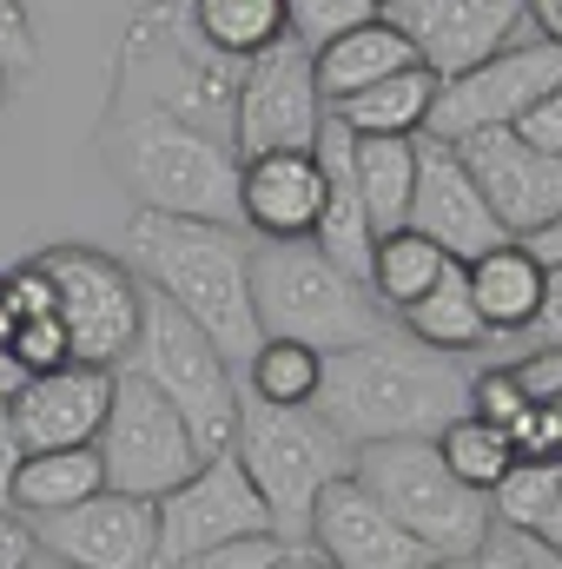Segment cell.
<instances>
[{
  "label": "cell",
  "instance_id": "18",
  "mask_svg": "<svg viewBox=\"0 0 562 569\" xmlns=\"http://www.w3.org/2000/svg\"><path fill=\"white\" fill-rule=\"evenodd\" d=\"M113 405V371L100 365H60L47 378H20L7 391V418L20 450H67V443H93Z\"/></svg>",
  "mask_w": 562,
  "mask_h": 569
},
{
  "label": "cell",
  "instance_id": "4",
  "mask_svg": "<svg viewBox=\"0 0 562 569\" xmlns=\"http://www.w3.org/2000/svg\"><path fill=\"white\" fill-rule=\"evenodd\" d=\"M351 477L418 537L436 563H470L490 543V497L456 483L436 457L430 437H391V443H358Z\"/></svg>",
  "mask_w": 562,
  "mask_h": 569
},
{
  "label": "cell",
  "instance_id": "45",
  "mask_svg": "<svg viewBox=\"0 0 562 569\" xmlns=\"http://www.w3.org/2000/svg\"><path fill=\"white\" fill-rule=\"evenodd\" d=\"M523 246H530V252H536L543 266H562V219H556V226H543V232H530Z\"/></svg>",
  "mask_w": 562,
  "mask_h": 569
},
{
  "label": "cell",
  "instance_id": "17",
  "mask_svg": "<svg viewBox=\"0 0 562 569\" xmlns=\"http://www.w3.org/2000/svg\"><path fill=\"white\" fill-rule=\"evenodd\" d=\"M384 20L418 47V67L450 80L510 47V33L523 27V0H398L384 7Z\"/></svg>",
  "mask_w": 562,
  "mask_h": 569
},
{
  "label": "cell",
  "instance_id": "28",
  "mask_svg": "<svg viewBox=\"0 0 562 569\" xmlns=\"http://www.w3.org/2000/svg\"><path fill=\"white\" fill-rule=\"evenodd\" d=\"M318 378H324V351H311L298 338H259V351L245 358V398H259V405L304 411L318 398Z\"/></svg>",
  "mask_w": 562,
  "mask_h": 569
},
{
  "label": "cell",
  "instance_id": "47",
  "mask_svg": "<svg viewBox=\"0 0 562 569\" xmlns=\"http://www.w3.org/2000/svg\"><path fill=\"white\" fill-rule=\"evenodd\" d=\"M13 325H20V318H13V305H7V272H0V358H7V338H13Z\"/></svg>",
  "mask_w": 562,
  "mask_h": 569
},
{
  "label": "cell",
  "instance_id": "23",
  "mask_svg": "<svg viewBox=\"0 0 562 569\" xmlns=\"http://www.w3.org/2000/svg\"><path fill=\"white\" fill-rule=\"evenodd\" d=\"M100 490H107V470H100V450H93V443L27 450L20 470H13V497H7V510H20V517H47V510L80 503V497H100Z\"/></svg>",
  "mask_w": 562,
  "mask_h": 569
},
{
  "label": "cell",
  "instance_id": "7",
  "mask_svg": "<svg viewBox=\"0 0 562 569\" xmlns=\"http://www.w3.org/2000/svg\"><path fill=\"white\" fill-rule=\"evenodd\" d=\"M127 371H140L145 385L185 418L199 457H219L232 450V430H239V385H232V358L179 311L165 305L159 291H145L140 311V338L127 351Z\"/></svg>",
  "mask_w": 562,
  "mask_h": 569
},
{
  "label": "cell",
  "instance_id": "29",
  "mask_svg": "<svg viewBox=\"0 0 562 569\" xmlns=\"http://www.w3.org/2000/svg\"><path fill=\"white\" fill-rule=\"evenodd\" d=\"M436 443V457H443V470L456 477V483H470L476 497H490L496 483H503V470L516 463V443H510V430L503 425H483V418H450V425L430 437Z\"/></svg>",
  "mask_w": 562,
  "mask_h": 569
},
{
  "label": "cell",
  "instance_id": "10",
  "mask_svg": "<svg viewBox=\"0 0 562 569\" xmlns=\"http://www.w3.org/2000/svg\"><path fill=\"white\" fill-rule=\"evenodd\" d=\"M245 537H279L265 497L252 490V477L239 470L232 450L205 457L185 483H172L165 497H152V569L245 543Z\"/></svg>",
  "mask_w": 562,
  "mask_h": 569
},
{
  "label": "cell",
  "instance_id": "51",
  "mask_svg": "<svg viewBox=\"0 0 562 569\" xmlns=\"http://www.w3.org/2000/svg\"><path fill=\"white\" fill-rule=\"evenodd\" d=\"M423 569H463V563H423Z\"/></svg>",
  "mask_w": 562,
  "mask_h": 569
},
{
  "label": "cell",
  "instance_id": "5",
  "mask_svg": "<svg viewBox=\"0 0 562 569\" xmlns=\"http://www.w3.org/2000/svg\"><path fill=\"white\" fill-rule=\"evenodd\" d=\"M252 311L259 338H298L311 351H344L384 331L378 298L358 279H344L311 239L252 246Z\"/></svg>",
  "mask_w": 562,
  "mask_h": 569
},
{
  "label": "cell",
  "instance_id": "39",
  "mask_svg": "<svg viewBox=\"0 0 562 569\" xmlns=\"http://www.w3.org/2000/svg\"><path fill=\"white\" fill-rule=\"evenodd\" d=\"M530 338H536V345H562V266L543 272V305H536V318H530Z\"/></svg>",
  "mask_w": 562,
  "mask_h": 569
},
{
  "label": "cell",
  "instance_id": "1",
  "mask_svg": "<svg viewBox=\"0 0 562 569\" xmlns=\"http://www.w3.org/2000/svg\"><path fill=\"white\" fill-rule=\"evenodd\" d=\"M463 398H470V371L456 358L384 325L364 345L324 351L311 411L358 450V443H391V437H436L450 418H463Z\"/></svg>",
  "mask_w": 562,
  "mask_h": 569
},
{
  "label": "cell",
  "instance_id": "16",
  "mask_svg": "<svg viewBox=\"0 0 562 569\" xmlns=\"http://www.w3.org/2000/svg\"><path fill=\"white\" fill-rule=\"evenodd\" d=\"M33 543L73 569H152V497H80L67 510L27 517Z\"/></svg>",
  "mask_w": 562,
  "mask_h": 569
},
{
  "label": "cell",
  "instance_id": "13",
  "mask_svg": "<svg viewBox=\"0 0 562 569\" xmlns=\"http://www.w3.org/2000/svg\"><path fill=\"white\" fill-rule=\"evenodd\" d=\"M304 543H311V557L324 569H423V563H436L358 477H331L311 497Z\"/></svg>",
  "mask_w": 562,
  "mask_h": 569
},
{
  "label": "cell",
  "instance_id": "20",
  "mask_svg": "<svg viewBox=\"0 0 562 569\" xmlns=\"http://www.w3.org/2000/svg\"><path fill=\"white\" fill-rule=\"evenodd\" d=\"M543 272H550V266H543L523 239H503V246H490L483 259L463 266L470 305H476V318L490 325V338L530 331V318H536V305H543Z\"/></svg>",
  "mask_w": 562,
  "mask_h": 569
},
{
  "label": "cell",
  "instance_id": "33",
  "mask_svg": "<svg viewBox=\"0 0 562 569\" xmlns=\"http://www.w3.org/2000/svg\"><path fill=\"white\" fill-rule=\"evenodd\" d=\"M463 411L483 418V425H503V430L516 425V418L530 411V398H523V385H516V365H490V371H476Z\"/></svg>",
  "mask_w": 562,
  "mask_h": 569
},
{
  "label": "cell",
  "instance_id": "50",
  "mask_svg": "<svg viewBox=\"0 0 562 569\" xmlns=\"http://www.w3.org/2000/svg\"><path fill=\"white\" fill-rule=\"evenodd\" d=\"M0 107H7V73H0Z\"/></svg>",
  "mask_w": 562,
  "mask_h": 569
},
{
  "label": "cell",
  "instance_id": "52",
  "mask_svg": "<svg viewBox=\"0 0 562 569\" xmlns=\"http://www.w3.org/2000/svg\"><path fill=\"white\" fill-rule=\"evenodd\" d=\"M384 7H398V0H378V13H384Z\"/></svg>",
  "mask_w": 562,
  "mask_h": 569
},
{
  "label": "cell",
  "instance_id": "22",
  "mask_svg": "<svg viewBox=\"0 0 562 569\" xmlns=\"http://www.w3.org/2000/svg\"><path fill=\"white\" fill-rule=\"evenodd\" d=\"M430 100H436V73L430 67H404V73L338 100L331 120H344L358 140H418L423 120H430Z\"/></svg>",
  "mask_w": 562,
  "mask_h": 569
},
{
  "label": "cell",
  "instance_id": "34",
  "mask_svg": "<svg viewBox=\"0 0 562 569\" xmlns=\"http://www.w3.org/2000/svg\"><path fill=\"white\" fill-rule=\"evenodd\" d=\"M40 67V40H33V20L20 0H0V73H33Z\"/></svg>",
  "mask_w": 562,
  "mask_h": 569
},
{
  "label": "cell",
  "instance_id": "26",
  "mask_svg": "<svg viewBox=\"0 0 562 569\" xmlns=\"http://www.w3.org/2000/svg\"><path fill=\"white\" fill-rule=\"evenodd\" d=\"M351 172H358L371 226L398 232L411 212V186H418V140H358L351 133Z\"/></svg>",
  "mask_w": 562,
  "mask_h": 569
},
{
  "label": "cell",
  "instance_id": "11",
  "mask_svg": "<svg viewBox=\"0 0 562 569\" xmlns=\"http://www.w3.org/2000/svg\"><path fill=\"white\" fill-rule=\"evenodd\" d=\"M324 93L311 80V53L298 40H279L272 53L239 67L232 87V120H225V146L232 159H259V152H311L324 133Z\"/></svg>",
  "mask_w": 562,
  "mask_h": 569
},
{
  "label": "cell",
  "instance_id": "21",
  "mask_svg": "<svg viewBox=\"0 0 562 569\" xmlns=\"http://www.w3.org/2000/svg\"><path fill=\"white\" fill-rule=\"evenodd\" d=\"M404 67H418V47H411L384 13L364 20V27H351V33H338V40H324V47L311 53V80H318L324 107H338V100H351V93H364V87L404 73Z\"/></svg>",
  "mask_w": 562,
  "mask_h": 569
},
{
  "label": "cell",
  "instance_id": "42",
  "mask_svg": "<svg viewBox=\"0 0 562 569\" xmlns=\"http://www.w3.org/2000/svg\"><path fill=\"white\" fill-rule=\"evenodd\" d=\"M530 543H536V550H550V557H562V490H556V503L543 510V523L530 530Z\"/></svg>",
  "mask_w": 562,
  "mask_h": 569
},
{
  "label": "cell",
  "instance_id": "27",
  "mask_svg": "<svg viewBox=\"0 0 562 569\" xmlns=\"http://www.w3.org/2000/svg\"><path fill=\"white\" fill-rule=\"evenodd\" d=\"M443 266H450V252H443V246H430L423 232L398 226V232H378V246H371V272H364V291H371L378 305L404 311V305H418L423 291L443 279Z\"/></svg>",
  "mask_w": 562,
  "mask_h": 569
},
{
  "label": "cell",
  "instance_id": "12",
  "mask_svg": "<svg viewBox=\"0 0 562 569\" xmlns=\"http://www.w3.org/2000/svg\"><path fill=\"white\" fill-rule=\"evenodd\" d=\"M556 87H562V47H550V40L503 47V53H490L483 67L436 80V100H430L423 133L443 140V146H456V140H470V133H483V127H510L530 100H543V93H556Z\"/></svg>",
  "mask_w": 562,
  "mask_h": 569
},
{
  "label": "cell",
  "instance_id": "44",
  "mask_svg": "<svg viewBox=\"0 0 562 569\" xmlns=\"http://www.w3.org/2000/svg\"><path fill=\"white\" fill-rule=\"evenodd\" d=\"M463 569H530V550H496V543H483Z\"/></svg>",
  "mask_w": 562,
  "mask_h": 569
},
{
  "label": "cell",
  "instance_id": "9",
  "mask_svg": "<svg viewBox=\"0 0 562 569\" xmlns=\"http://www.w3.org/2000/svg\"><path fill=\"white\" fill-rule=\"evenodd\" d=\"M93 450H100L107 490H120V497H165L172 483H185L205 463L185 418L127 365L113 371V405H107V425L93 437Z\"/></svg>",
  "mask_w": 562,
  "mask_h": 569
},
{
  "label": "cell",
  "instance_id": "8",
  "mask_svg": "<svg viewBox=\"0 0 562 569\" xmlns=\"http://www.w3.org/2000/svg\"><path fill=\"white\" fill-rule=\"evenodd\" d=\"M33 266L60 291V325L73 338V365L120 371L145 311V284L133 279V266L113 252H93V246H47V252H33Z\"/></svg>",
  "mask_w": 562,
  "mask_h": 569
},
{
  "label": "cell",
  "instance_id": "49",
  "mask_svg": "<svg viewBox=\"0 0 562 569\" xmlns=\"http://www.w3.org/2000/svg\"><path fill=\"white\" fill-rule=\"evenodd\" d=\"M27 569H73V563H60V557H47V550H33V563Z\"/></svg>",
  "mask_w": 562,
  "mask_h": 569
},
{
  "label": "cell",
  "instance_id": "24",
  "mask_svg": "<svg viewBox=\"0 0 562 569\" xmlns=\"http://www.w3.org/2000/svg\"><path fill=\"white\" fill-rule=\"evenodd\" d=\"M398 318H404V338H418V345L443 351V358L496 345V338H490V325H483V318H476V305H470V279H463V266H456V259H450V266H443V279L430 284L418 305H404Z\"/></svg>",
  "mask_w": 562,
  "mask_h": 569
},
{
  "label": "cell",
  "instance_id": "19",
  "mask_svg": "<svg viewBox=\"0 0 562 569\" xmlns=\"http://www.w3.org/2000/svg\"><path fill=\"white\" fill-rule=\"evenodd\" d=\"M318 212H324V166H318V152L239 159V232H259L265 246L311 239Z\"/></svg>",
  "mask_w": 562,
  "mask_h": 569
},
{
  "label": "cell",
  "instance_id": "41",
  "mask_svg": "<svg viewBox=\"0 0 562 569\" xmlns=\"http://www.w3.org/2000/svg\"><path fill=\"white\" fill-rule=\"evenodd\" d=\"M20 437H13V418H7V398H0V510H7V497H13V470H20Z\"/></svg>",
  "mask_w": 562,
  "mask_h": 569
},
{
  "label": "cell",
  "instance_id": "15",
  "mask_svg": "<svg viewBox=\"0 0 562 569\" xmlns=\"http://www.w3.org/2000/svg\"><path fill=\"white\" fill-rule=\"evenodd\" d=\"M456 159L470 166V179L483 186L510 239H530L562 219V152H530L510 127H483L456 140Z\"/></svg>",
  "mask_w": 562,
  "mask_h": 569
},
{
  "label": "cell",
  "instance_id": "25",
  "mask_svg": "<svg viewBox=\"0 0 562 569\" xmlns=\"http://www.w3.org/2000/svg\"><path fill=\"white\" fill-rule=\"evenodd\" d=\"M219 60L245 67L259 53H272L279 40H291L284 27V0H192V20H185Z\"/></svg>",
  "mask_w": 562,
  "mask_h": 569
},
{
  "label": "cell",
  "instance_id": "14",
  "mask_svg": "<svg viewBox=\"0 0 562 569\" xmlns=\"http://www.w3.org/2000/svg\"><path fill=\"white\" fill-rule=\"evenodd\" d=\"M404 226L423 232L430 246H443L456 266H470V259H483L490 246L510 239L503 219L490 212L483 186H476L470 166L456 159V146L430 140V133H418V186H411V212H404Z\"/></svg>",
  "mask_w": 562,
  "mask_h": 569
},
{
  "label": "cell",
  "instance_id": "40",
  "mask_svg": "<svg viewBox=\"0 0 562 569\" xmlns=\"http://www.w3.org/2000/svg\"><path fill=\"white\" fill-rule=\"evenodd\" d=\"M33 530H27V517H13V510H0V569H27L33 563Z\"/></svg>",
  "mask_w": 562,
  "mask_h": 569
},
{
  "label": "cell",
  "instance_id": "48",
  "mask_svg": "<svg viewBox=\"0 0 562 569\" xmlns=\"http://www.w3.org/2000/svg\"><path fill=\"white\" fill-rule=\"evenodd\" d=\"M530 569H562V557H550V550H536V543H530Z\"/></svg>",
  "mask_w": 562,
  "mask_h": 569
},
{
  "label": "cell",
  "instance_id": "46",
  "mask_svg": "<svg viewBox=\"0 0 562 569\" xmlns=\"http://www.w3.org/2000/svg\"><path fill=\"white\" fill-rule=\"evenodd\" d=\"M265 569H324V563H318V557H311L304 543H298V550L284 543V550H279V563H265Z\"/></svg>",
  "mask_w": 562,
  "mask_h": 569
},
{
  "label": "cell",
  "instance_id": "32",
  "mask_svg": "<svg viewBox=\"0 0 562 569\" xmlns=\"http://www.w3.org/2000/svg\"><path fill=\"white\" fill-rule=\"evenodd\" d=\"M7 365H13L20 378H47V371L73 365V338H67L60 311H53V318H20L13 338H7Z\"/></svg>",
  "mask_w": 562,
  "mask_h": 569
},
{
  "label": "cell",
  "instance_id": "2",
  "mask_svg": "<svg viewBox=\"0 0 562 569\" xmlns=\"http://www.w3.org/2000/svg\"><path fill=\"white\" fill-rule=\"evenodd\" d=\"M127 259L145 291L179 305L232 365L259 351V311H252V239L239 226L212 219H172V212H133Z\"/></svg>",
  "mask_w": 562,
  "mask_h": 569
},
{
  "label": "cell",
  "instance_id": "43",
  "mask_svg": "<svg viewBox=\"0 0 562 569\" xmlns=\"http://www.w3.org/2000/svg\"><path fill=\"white\" fill-rule=\"evenodd\" d=\"M523 13L543 27V40H550V47H562V0H523Z\"/></svg>",
  "mask_w": 562,
  "mask_h": 569
},
{
  "label": "cell",
  "instance_id": "37",
  "mask_svg": "<svg viewBox=\"0 0 562 569\" xmlns=\"http://www.w3.org/2000/svg\"><path fill=\"white\" fill-rule=\"evenodd\" d=\"M279 537H245V543H225V550H205V557H185V563H165V569H265L279 563Z\"/></svg>",
  "mask_w": 562,
  "mask_h": 569
},
{
  "label": "cell",
  "instance_id": "36",
  "mask_svg": "<svg viewBox=\"0 0 562 569\" xmlns=\"http://www.w3.org/2000/svg\"><path fill=\"white\" fill-rule=\"evenodd\" d=\"M7 305H13V318H53V311H60V291H53V279L27 259V266L7 272Z\"/></svg>",
  "mask_w": 562,
  "mask_h": 569
},
{
  "label": "cell",
  "instance_id": "3",
  "mask_svg": "<svg viewBox=\"0 0 562 569\" xmlns=\"http://www.w3.org/2000/svg\"><path fill=\"white\" fill-rule=\"evenodd\" d=\"M113 166L133 186L140 212H172V219H212L239 226V159L232 146L179 113L140 107L113 127Z\"/></svg>",
  "mask_w": 562,
  "mask_h": 569
},
{
  "label": "cell",
  "instance_id": "38",
  "mask_svg": "<svg viewBox=\"0 0 562 569\" xmlns=\"http://www.w3.org/2000/svg\"><path fill=\"white\" fill-rule=\"evenodd\" d=\"M516 385H523V398H530V405L562 398V345H536V351L516 365Z\"/></svg>",
  "mask_w": 562,
  "mask_h": 569
},
{
  "label": "cell",
  "instance_id": "31",
  "mask_svg": "<svg viewBox=\"0 0 562 569\" xmlns=\"http://www.w3.org/2000/svg\"><path fill=\"white\" fill-rule=\"evenodd\" d=\"M364 20H378V0H284V27L304 53H318L324 40H338Z\"/></svg>",
  "mask_w": 562,
  "mask_h": 569
},
{
  "label": "cell",
  "instance_id": "6",
  "mask_svg": "<svg viewBox=\"0 0 562 569\" xmlns=\"http://www.w3.org/2000/svg\"><path fill=\"white\" fill-rule=\"evenodd\" d=\"M232 457L239 470L252 477V490L265 497L272 510V530L279 543H304V517H311V497L331 483V477H351V443L324 425L311 405L304 411H284V405H259L239 391V430H232Z\"/></svg>",
  "mask_w": 562,
  "mask_h": 569
},
{
  "label": "cell",
  "instance_id": "30",
  "mask_svg": "<svg viewBox=\"0 0 562 569\" xmlns=\"http://www.w3.org/2000/svg\"><path fill=\"white\" fill-rule=\"evenodd\" d=\"M562 490V457H516L503 470V483L490 490V523H510L516 537H530L543 523V510Z\"/></svg>",
  "mask_w": 562,
  "mask_h": 569
},
{
  "label": "cell",
  "instance_id": "35",
  "mask_svg": "<svg viewBox=\"0 0 562 569\" xmlns=\"http://www.w3.org/2000/svg\"><path fill=\"white\" fill-rule=\"evenodd\" d=\"M510 133L530 146V152H562V87L543 93V100H530V107L510 120Z\"/></svg>",
  "mask_w": 562,
  "mask_h": 569
}]
</instances>
